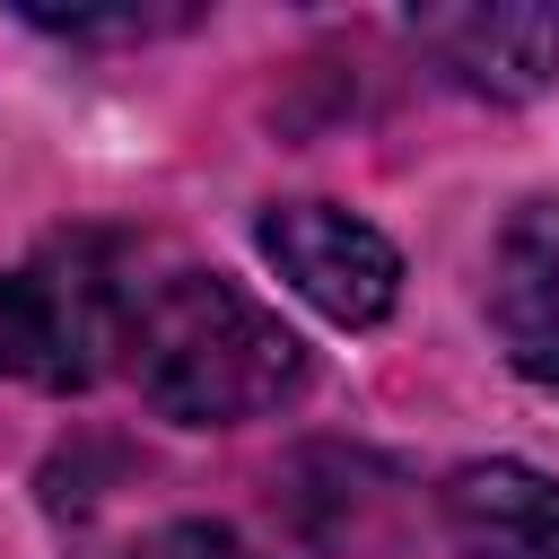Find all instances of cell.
Segmentation results:
<instances>
[{"mask_svg":"<svg viewBox=\"0 0 559 559\" xmlns=\"http://www.w3.org/2000/svg\"><path fill=\"white\" fill-rule=\"evenodd\" d=\"M122 358L140 393L183 428L262 419L306 384V341L218 271L122 280Z\"/></svg>","mask_w":559,"mask_h":559,"instance_id":"6da1fadb","label":"cell"},{"mask_svg":"<svg viewBox=\"0 0 559 559\" xmlns=\"http://www.w3.org/2000/svg\"><path fill=\"white\" fill-rule=\"evenodd\" d=\"M122 262L105 245H52L26 271H0V376L9 384H87L122 349Z\"/></svg>","mask_w":559,"mask_h":559,"instance_id":"7a4b0ae2","label":"cell"},{"mask_svg":"<svg viewBox=\"0 0 559 559\" xmlns=\"http://www.w3.org/2000/svg\"><path fill=\"white\" fill-rule=\"evenodd\" d=\"M262 262L314 314H332L349 332L358 323H384L393 297H402V253L367 218H349L332 201H280V210H262Z\"/></svg>","mask_w":559,"mask_h":559,"instance_id":"3957f363","label":"cell"},{"mask_svg":"<svg viewBox=\"0 0 559 559\" xmlns=\"http://www.w3.org/2000/svg\"><path fill=\"white\" fill-rule=\"evenodd\" d=\"M411 44L437 52L480 96H542L559 70V9L542 0H463V9H411Z\"/></svg>","mask_w":559,"mask_h":559,"instance_id":"277c9868","label":"cell"},{"mask_svg":"<svg viewBox=\"0 0 559 559\" xmlns=\"http://www.w3.org/2000/svg\"><path fill=\"white\" fill-rule=\"evenodd\" d=\"M489 323L533 384H559V201L515 210L489 271Z\"/></svg>","mask_w":559,"mask_h":559,"instance_id":"5b68a950","label":"cell"},{"mask_svg":"<svg viewBox=\"0 0 559 559\" xmlns=\"http://www.w3.org/2000/svg\"><path fill=\"white\" fill-rule=\"evenodd\" d=\"M445 515L472 559H559V480L524 463H472L445 489Z\"/></svg>","mask_w":559,"mask_h":559,"instance_id":"8992f818","label":"cell"},{"mask_svg":"<svg viewBox=\"0 0 559 559\" xmlns=\"http://www.w3.org/2000/svg\"><path fill=\"white\" fill-rule=\"evenodd\" d=\"M148 559H262V550H245L236 533H218V524H175Z\"/></svg>","mask_w":559,"mask_h":559,"instance_id":"52a82bcc","label":"cell"}]
</instances>
